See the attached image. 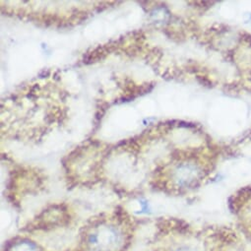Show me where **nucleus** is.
Segmentation results:
<instances>
[{"mask_svg":"<svg viewBox=\"0 0 251 251\" xmlns=\"http://www.w3.org/2000/svg\"><path fill=\"white\" fill-rule=\"evenodd\" d=\"M4 251H44V249L29 239H19L9 242Z\"/></svg>","mask_w":251,"mask_h":251,"instance_id":"3","label":"nucleus"},{"mask_svg":"<svg viewBox=\"0 0 251 251\" xmlns=\"http://www.w3.org/2000/svg\"><path fill=\"white\" fill-rule=\"evenodd\" d=\"M130 241L128 229L112 224H96L84 229L73 251H126Z\"/></svg>","mask_w":251,"mask_h":251,"instance_id":"2","label":"nucleus"},{"mask_svg":"<svg viewBox=\"0 0 251 251\" xmlns=\"http://www.w3.org/2000/svg\"><path fill=\"white\" fill-rule=\"evenodd\" d=\"M238 243L236 235L229 231H192L184 226L160 235L150 243L149 251H234Z\"/></svg>","mask_w":251,"mask_h":251,"instance_id":"1","label":"nucleus"}]
</instances>
